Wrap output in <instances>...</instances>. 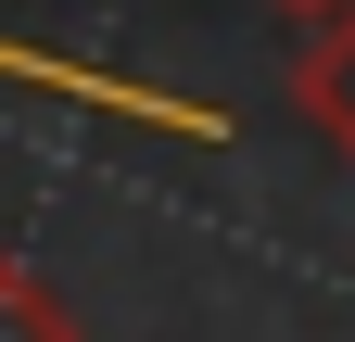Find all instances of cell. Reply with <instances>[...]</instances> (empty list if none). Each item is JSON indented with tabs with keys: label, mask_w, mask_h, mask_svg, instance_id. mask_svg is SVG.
I'll list each match as a JSON object with an SVG mask.
<instances>
[{
	"label": "cell",
	"mask_w": 355,
	"mask_h": 342,
	"mask_svg": "<svg viewBox=\"0 0 355 342\" xmlns=\"http://www.w3.org/2000/svg\"><path fill=\"white\" fill-rule=\"evenodd\" d=\"M292 102L318 114V140L355 165V0H343L330 26H304V51H292Z\"/></svg>",
	"instance_id": "obj_1"
},
{
	"label": "cell",
	"mask_w": 355,
	"mask_h": 342,
	"mask_svg": "<svg viewBox=\"0 0 355 342\" xmlns=\"http://www.w3.org/2000/svg\"><path fill=\"white\" fill-rule=\"evenodd\" d=\"M0 342H76L64 291H51V279H26V267H0Z\"/></svg>",
	"instance_id": "obj_2"
},
{
	"label": "cell",
	"mask_w": 355,
	"mask_h": 342,
	"mask_svg": "<svg viewBox=\"0 0 355 342\" xmlns=\"http://www.w3.org/2000/svg\"><path fill=\"white\" fill-rule=\"evenodd\" d=\"M266 13H279V26L304 38V26H330V13H343V0H266Z\"/></svg>",
	"instance_id": "obj_3"
},
{
	"label": "cell",
	"mask_w": 355,
	"mask_h": 342,
	"mask_svg": "<svg viewBox=\"0 0 355 342\" xmlns=\"http://www.w3.org/2000/svg\"><path fill=\"white\" fill-rule=\"evenodd\" d=\"M0 267H13V253H0Z\"/></svg>",
	"instance_id": "obj_4"
}]
</instances>
